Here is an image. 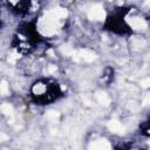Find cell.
Instances as JSON below:
<instances>
[{
	"instance_id": "2",
	"label": "cell",
	"mask_w": 150,
	"mask_h": 150,
	"mask_svg": "<svg viewBox=\"0 0 150 150\" xmlns=\"http://www.w3.org/2000/svg\"><path fill=\"white\" fill-rule=\"evenodd\" d=\"M73 59L76 61H86V62H91L96 59V55L88 50V49H80L77 52H74L73 54Z\"/></svg>"
},
{
	"instance_id": "1",
	"label": "cell",
	"mask_w": 150,
	"mask_h": 150,
	"mask_svg": "<svg viewBox=\"0 0 150 150\" xmlns=\"http://www.w3.org/2000/svg\"><path fill=\"white\" fill-rule=\"evenodd\" d=\"M67 11L63 8H54L48 12L39 22V29L45 35H52L57 32L60 21L67 16Z\"/></svg>"
},
{
	"instance_id": "7",
	"label": "cell",
	"mask_w": 150,
	"mask_h": 150,
	"mask_svg": "<svg viewBox=\"0 0 150 150\" xmlns=\"http://www.w3.org/2000/svg\"><path fill=\"white\" fill-rule=\"evenodd\" d=\"M96 100L102 105H109L110 104V97L103 91H97L96 93Z\"/></svg>"
},
{
	"instance_id": "9",
	"label": "cell",
	"mask_w": 150,
	"mask_h": 150,
	"mask_svg": "<svg viewBox=\"0 0 150 150\" xmlns=\"http://www.w3.org/2000/svg\"><path fill=\"white\" fill-rule=\"evenodd\" d=\"M0 93L2 96H6L9 94V88H8V84L6 81H2L1 82V86H0Z\"/></svg>"
},
{
	"instance_id": "15",
	"label": "cell",
	"mask_w": 150,
	"mask_h": 150,
	"mask_svg": "<svg viewBox=\"0 0 150 150\" xmlns=\"http://www.w3.org/2000/svg\"><path fill=\"white\" fill-rule=\"evenodd\" d=\"M143 104L145 105V104H150V95H148L144 100H143Z\"/></svg>"
},
{
	"instance_id": "10",
	"label": "cell",
	"mask_w": 150,
	"mask_h": 150,
	"mask_svg": "<svg viewBox=\"0 0 150 150\" xmlns=\"http://www.w3.org/2000/svg\"><path fill=\"white\" fill-rule=\"evenodd\" d=\"M61 52H62V54H64V55H73V54H74V49H73L69 45H63V46L61 47Z\"/></svg>"
},
{
	"instance_id": "6",
	"label": "cell",
	"mask_w": 150,
	"mask_h": 150,
	"mask_svg": "<svg viewBox=\"0 0 150 150\" xmlns=\"http://www.w3.org/2000/svg\"><path fill=\"white\" fill-rule=\"evenodd\" d=\"M89 149H95V150H107V149H110V144H109V142L105 141V139H98V141L93 142V143L89 145Z\"/></svg>"
},
{
	"instance_id": "5",
	"label": "cell",
	"mask_w": 150,
	"mask_h": 150,
	"mask_svg": "<svg viewBox=\"0 0 150 150\" xmlns=\"http://www.w3.org/2000/svg\"><path fill=\"white\" fill-rule=\"evenodd\" d=\"M108 128H109L110 131H112L115 134H118V135H122L125 131V128L117 120H111L110 122H108Z\"/></svg>"
},
{
	"instance_id": "13",
	"label": "cell",
	"mask_w": 150,
	"mask_h": 150,
	"mask_svg": "<svg viewBox=\"0 0 150 150\" xmlns=\"http://www.w3.org/2000/svg\"><path fill=\"white\" fill-rule=\"evenodd\" d=\"M56 71H57V68H56V66H54V64H50V66L48 67V73H49V74H56Z\"/></svg>"
},
{
	"instance_id": "4",
	"label": "cell",
	"mask_w": 150,
	"mask_h": 150,
	"mask_svg": "<svg viewBox=\"0 0 150 150\" xmlns=\"http://www.w3.org/2000/svg\"><path fill=\"white\" fill-rule=\"evenodd\" d=\"M127 21H128L129 26H131L135 29H144V28H146V22L142 18L132 16V18H129Z\"/></svg>"
},
{
	"instance_id": "14",
	"label": "cell",
	"mask_w": 150,
	"mask_h": 150,
	"mask_svg": "<svg viewBox=\"0 0 150 150\" xmlns=\"http://www.w3.org/2000/svg\"><path fill=\"white\" fill-rule=\"evenodd\" d=\"M141 86L142 87H150V79H145V80H142L141 81Z\"/></svg>"
},
{
	"instance_id": "11",
	"label": "cell",
	"mask_w": 150,
	"mask_h": 150,
	"mask_svg": "<svg viewBox=\"0 0 150 150\" xmlns=\"http://www.w3.org/2000/svg\"><path fill=\"white\" fill-rule=\"evenodd\" d=\"M45 86L43 84H41V83H36L34 87H33V91L35 93V94H42L43 91H45Z\"/></svg>"
},
{
	"instance_id": "16",
	"label": "cell",
	"mask_w": 150,
	"mask_h": 150,
	"mask_svg": "<svg viewBox=\"0 0 150 150\" xmlns=\"http://www.w3.org/2000/svg\"><path fill=\"white\" fill-rule=\"evenodd\" d=\"M148 4H149V5H150V0H148Z\"/></svg>"
},
{
	"instance_id": "12",
	"label": "cell",
	"mask_w": 150,
	"mask_h": 150,
	"mask_svg": "<svg viewBox=\"0 0 150 150\" xmlns=\"http://www.w3.org/2000/svg\"><path fill=\"white\" fill-rule=\"evenodd\" d=\"M46 117L48 118V120H50V121H56L57 118H59V112L57 111H48L47 112V115H46Z\"/></svg>"
},
{
	"instance_id": "8",
	"label": "cell",
	"mask_w": 150,
	"mask_h": 150,
	"mask_svg": "<svg viewBox=\"0 0 150 150\" xmlns=\"http://www.w3.org/2000/svg\"><path fill=\"white\" fill-rule=\"evenodd\" d=\"M0 109H1V112H2L4 115L13 116V107H12L9 103H4V104H1Z\"/></svg>"
},
{
	"instance_id": "3",
	"label": "cell",
	"mask_w": 150,
	"mask_h": 150,
	"mask_svg": "<svg viewBox=\"0 0 150 150\" xmlns=\"http://www.w3.org/2000/svg\"><path fill=\"white\" fill-rule=\"evenodd\" d=\"M88 16L89 19L91 20H97V21H101L104 19L105 16V13H104V9L101 5H94L89 8L88 11Z\"/></svg>"
}]
</instances>
